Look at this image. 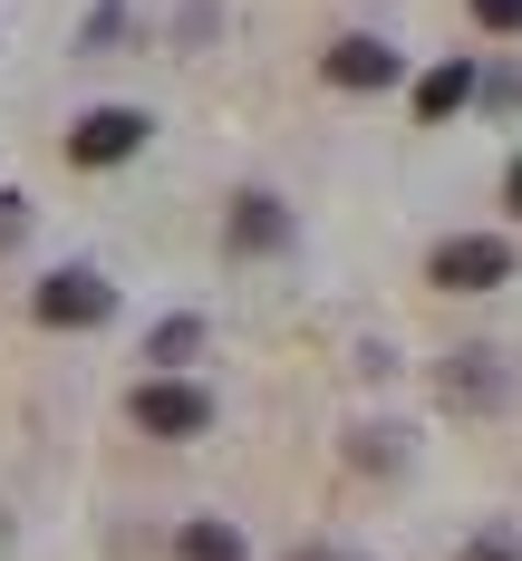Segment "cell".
I'll use <instances>...</instances> for the list:
<instances>
[{
  "label": "cell",
  "mask_w": 522,
  "mask_h": 561,
  "mask_svg": "<svg viewBox=\"0 0 522 561\" xmlns=\"http://www.w3.org/2000/svg\"><path fill=\"white\" fill-rule=\"evenodd\" d=\"M126 416H136V436H155V446H194V436L213 426V397L194 388V378H174V368H155V378L126 388Z\"/></svg>",
  "instance_id": "1"
},
{
  "label": "cell",
  "mask_w": 522,
  "mask_h": 561,
  "mask_svg": "<svg viewBox=\"0 0 522 561\" xmlns=\"http://www.w3.org/2000/svg\"><path fill=\"white\" fill-rule=\"evenodd\" d=\"M426 280H436V290H503V280H513V242H503V232H445V242L426 252Z\"/></svg>",
  "instance_id": "2"
},
{
  "label": "cell",
  "mask_w": 522,
  "mask_h": 561,
  "mask_svg": "<svg viewBox=\"0 0 522 561\" xmlns=\"http://www.w3.org/2000/svg\"><path fill=\"white\" fill-rule=\"evenodd\" d=\"M30 310H39L49 330H107L116 320V280L88 272V262H68V272H49L39 290H30Z\"/></svg>",
  "instance_id": "3"
},
{
  "label": "cell",
  "mask_w": 522,
  "mask_h": 561,
  "mask_svg": "<svg viewBox=\"0 0 522 561\" xmlns=\"http://www.w3.org/2000/svg\"><path fill=\"white\" fill-rule=\"evenodd\" d=\"M146 136H155L146 107H88L68 126V165H126V156H146Z\"/></svg>",
  "instance_id": "4"
},
{
  "label": "cell",
  "mask_w": 522,
  "mask_h": 561,
  "mask_svg": "<svg viewBox=\"0 0 522 561\" xmlns=\"http://www.w3.org/2000/svg\"><path fill=\"white\" fill-rule=\"evenodd\" d=\"M223 252L232 262H271V252H290V204L281 194H232V214H223Z\"/></svg>",
  "instance_id": "5"
},
{
  "label": "cell",
  "mask_w": 522,
  "mask_h": 561,
  "mask_svg": "<svg viewBox=\"0 0 522 561\" xmlns=\"http://www.w3.org/2000/svg\"><path fill=\"white\" fill-rule=\"evenodd\" d=\"M329 88H348V98H378V88H397V49L387 39H368V30H348V39H329Z\"/></svg>",
  "instance_id": "6"
},
{
  "label": "cell",
  "mask_w": 522,
  "mask_h": 561,
  "mask_svg": "<svg viewBox=\"0 0 522 561\" xmlns=\"http://www.w3.org/2000/svg\"><path fill=\"white\" fill-rule=\"evenodd\" d=\"M436 397L445 407H503V348H455L436 368Z\"/></svg>",
  "instance_id": "7"
},
{
  "label": "cell",
  "mask_w": 522,
  "mask_h": 561,
  "mask_svg": "<svg viewBox=\"0 0 522 561\" xmlns=\"http://www.w3.org/2000/svg\"><path fill=\"white\" fill-rule=\"evenodd\" d=\"M474 98H484L474 58H445V68H426V78H416V126H445V116L474 107Z\"/></svg>",
  "instance_id": "8"
},
{
  "label": "cell",
  "mask_w": 522,
  "mask_h": 561,
  "mask_svg": "<svg viewBox=\"0 0 522 561\" xmlns=\"http://www.w3.org/2000/svg\"><path fill=\"white\" fill-rule=\"evenodd\" d=\"M174 561H252V552H242V533H232V523H213V513H194V523L174 533Z\"/></svg>",
  "instance_id": "9"
},
{
  "label": "cell",
  "mask_w": 522,
  "mask_h": 561,
  "mask_svg": "<svg viewBox=\"0 0 522 561\" xmlns=\"http://www.w3.org/2000/svg\"><path fill=\"white\" fill-rule=\"evenodd\" d=\"M194 348H204V320H165V330H146V358H155V368H184Z\"/></svg>",
  "instance_id": "10"
},
{
  "label": "cell",
  "mask_w": 522,
  "mask_h": 561,
  "mask_svg": "<svg viewBox=\"0 0 522 561\" xmlns=\"http://www.w3.org/2000/svg\"><path fill=\"white\" fill-rule=\"evenodd\" d=\"M484 39H522V0H464Z\"/></svg>",
  "instance_id": "11"
},
{
  "label": "cell",
  "mask_w": 522,
  "mask_h": 561,
  "mask_svg": "<svg viewBox=\"0 0 522 561\" xmlns=\"http://www.w3.org/2000/svg\"><path fill=\"white\" fill-rule=\"evenodd\" d=\"M455 561H522V533H503V523H484L474 542H464Z\"/></svg>",
  "instance_id": "12"
},
{
  "label": "cell",
  "mask_w": 522,
  "mask_h": 561,
  "mask_svg": "<svg viewBox=\"0 0 522 561\" xmlns=\"http://www.w3.org/2000/svg\"><path fill=\"white\" fill-rule=\"evenodd\" d=\"M484 107H503V116H522V68H494V78H484Z\"/></svg>",
  "instance_id": "13"
},
{
  "label": "cell",
  "mask_w": 522,
  "mask_h": 561,
  "mask_svg": "<svg viewBox=\"0 0 522 561\" xmlns=\"http://www.w3.org/2000/svg\"><path fill=\"white\" fill-rule=\"evenodd\" d=\"M20 224H30V214H20V194H10V184H0V252H10V242H20Z\"/></svg>",
  "instance_id": "14"
},
{
  "label": "cell",
  "mask_w": 522,
  "mask_h": 561,
  "mask_svg": "<svg viewBox=\"0 0 522 561\" xmlns=\"http://www.w3.org/2000/svg\"><path fill=\"white\" fill-rule=\"evenodd\" d=\"M503 204H513V214H522V156H513V174H503Z\"/></svg>",
  "instance_id": "15"
},
{
  "label": "cell",
  "mask_w": 522,
  "mask_h": 561,
  "mask_svg": "<svg viewBox=\"0 0 522 561\" xmlns=\"http://www.w3.org/2000/svg\"><path fill=\"white\" fill-rule=\"evenodd\" d=\"M290 561H348V552H329V542H300V552H290Z\"/></svg>",
  "instance_id": "16"
},
{
  "label": "cell",
  "mask_w": 522,
  "mask_h": 561,
  "mask_svg": "<svg viewBox=\"0 0 522 561\" xmlns=\"http://www.w3.org/2000/svg\"><path fill=\"white\" fill-rule=\"evenodd\" d=\"M0 542H10V523H0Z\"/></svg>",
  "instance_id": "17"
}]
</instances>
